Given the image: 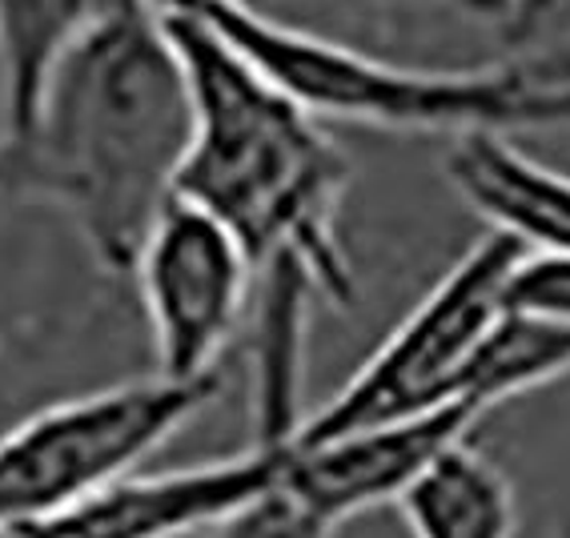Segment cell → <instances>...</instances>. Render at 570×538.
<instances>
[{"label":"cell","instance_id":"obj_5","mask_svg":"<svg viewBox=\"0 0 570 538\" xmlns=\"http://www.w3.org/2000/svg\"><path fill=\"white\" fill-rule=\"evenodd\" d=\"M514 250L519 242L502 234L470 245L350 374L346 387L302 418L294 442H326L350 430L462 407V382L502 317V277Z\"/></svg>","mask_w":570,"mask_h":538},{"label":"cell","instance_id":"obj_3","mask_svg":"<svg viewBox=\"0 0 570 538\" xmlns=\"http://www.w3.org/2000/svg\"><path fill=\"white\" fill-rule=\"evenodd\" d=\"M177 12H194L214 25L317 121L426 133L446 141L570 125V85L542 81L519 57L482 69H417L370 57L277 17H249L205 0H189Z\"/></svg>","mask_w":570,"mask_h":538},{"label":"cell","instance_id":"obj_9","mask_svg":"<svg viewBox=\"0 0 570 538\" xmlns=\"http://www.w3.org/2000/svg\"><path fill=\"white\" fill-rule=\"evenodd\" d=\"M450 189L490 225L527 250H570V173L514 145V137H462L442 157Z\"/></svg>","mask_w":570,"mask_h":538},{"label":"cell","instance_id":"obj_7","mask_svg":"<svg viewBox=\"0 0 570 538\" xmlns=\"http://www.w3.org/2000/svg\"><path fill=\"white\" fill-rule=\"evenodd\" d=\"M289 438H254L242 454L202 467L132 475L77 507L4 527L0 538H197L282 487Z\"/></svg>","mask_w":570,"mask_h":538},{"label":"cell","instance_id":"obj_2","mask_svg":"<svg viewBox=\"0 0 570 538\" xmlns=\"http://www.w3.org/2000/svg\"><path fill=\"white\" fill-rule=\"evenodd\" d=\"M189 77V153L177 197L249 250L257 274L294 270L330 305H354L342 245L350 157L314 113L194 12H165Z\"/></svg>","mask_w":570,"mask_h":538},{"label":"cell","instance_id":"obj_8","mask_svg":"<svg viewBox=\"0 0 570 538\" xmlns=\"http://www.w3.org/2000/svg\"><path fill=\"white\" fill-rule=\"evenodd\" d=\"M474 427H479L474 410L446 407L434 414L406 418V422L350 430L326 442L289 438L282 490L337 530L354 515H366L374 507H397V498L450 447L470 438Z\"/></svg>","mask_w":570,"mask_h":538},{"label":"cell","instance_id":"obj_1","mask_svg":"<svg viewBox=\"0 0 570 538\" xmlns=\"http://www.w3.org/2000/svg\"><path fill=\"white\" fill-rule=\"evenodd\" d=\"M189 121L169 17L145 0H101L24 125L0 133V205H49L105 274H129L177 197Z\"/></svg>","mask_w":570,"mask_h":538},{"label":"cell","instance_id":"obj_17","mask_svg":"<svg viewBox=\"0 0 570 538\" xmlns=\"http://www.w3.org/2000/svg\"><path fill=\"white\" fill-rule=\"evenodd\" d=\"M519 61H527L530 69L539 72L542 81L570 85V37H562V41H554V45H550V49L527 52V57H519Z\"/></svg>","mask_w":570,"mask_h":538},{"label":"cell","instance_id":"obj_13","mask_svg":"<svg viewBox=\"0 0 570 538\" xmlns=\"http://www.w3.org/2000/svg\"><path fill=\"white\" fill-rule=\"evenodd\" d=\"M502 314L542 325H570V250L519 245L502 277Z\"/></svg>","mask_w":570,"mask_h":538},{"label":"cell","instance_id":"obj_10","mask_svg":"<svg viewBox=\"0 0 570 538\" xmlns=\"http://www.w3.org/2000/svg\"><path fill=\"white\" fill-rule=\"evenodd\" d=\"M397 515L410 538H514L519 502L514 487L479 447L462 438L459 447L417 478L397 498Z\"/></svg>","mask_w":570,"mask_h":538},{"label":"cell","instance_id":"obj_6","mask_svg":"<svg viewBox=\"0 0 570 538\" xmlns=\"http://www.w3.org/2000/svg\"><path fill=\"white\" fill-rule=\"evenodd\" d=\"M154 374L209 382L249 305L257 265L214 214L174 197L132 257Z\"/></svg>","mask_w":570,"mask_h":538},{"label":"cell","instance_id":"obj_16","mask_svg":"<svg viewBox=\"0 0 570 538\" xmlns=\"http://www.w3.org/2000/svg\"><path fill=\"white\" fill-rule=\"evenodd\" d=\"M386 4H402V9H439V12H459V17H474V21L499 25L507 12V0H386Z\"/></svg>","mask_w":570,"mask_h":538},{"label":"cell","instance_id":"obj_15","mask_svg":"<svg viewBox=\"0 0 570 538\" xmlns=\"http://www.w3.org/2000/svg\"><path fill=\"white\" fill-rule=\"evenodd\" d=\"M567 9H570V0H507L499 32L507 37V45H514V49L527 57V52L534 49V41H539L542 32L559 21Z\"/></svg>","mask_w":570,"mask_h":538},{"label":"cell","instance_id":"obj_11","mask_svg":"<svg viewBox=\"0 0 570 538\" xmlns=\"http://www.w3.org/2000/svg\"><path fill=\"white\" fill-rule=\"evenodd\" d=\"M101 0H0V133L24 125Z\"/></svg>","mask_w":570,"mask_h":538},{"label":"cell","instance_id":"obj_14","mask_svg":"<svg viewBox=\"0 0 570 538\" xmlns=\"http://www.w3.org/2000/svg\"><path fill=\"white\" fill-rule=\"evenodd\" d=\"M197 538H334V527L277 487L274 495L257 498Z\"/></svg>","mask_w":570,"mask_h":538},{"label":"cell","instance_id":"obj_18","mask_svg":"<svg viewBox=\"0 0 570 538\" xmlns=\"http://www.w3.org/2000/svg\"><path fill=\"white\" fill-rule=\"evenodd\" d=\"M185 4H189V0H177V9H185ZM205 4H222V9L249 12V17H274V9L282 4V0H205Z\"/></svg>","mask_w":570,"mask_h":538},{"label":"cell","instance_id":"obj_12","mask_svg":"<svg viewBox=\"0 0 570 538\" xmlns=\"http://www.w3.org/2000/svg\"><path fill=\"white\" fill-rule=\"evenodd\" d=\"M570 374V325H542L522 317H499L482 342L466 382H462V407L474 414L502 407L510 398L550 387Z\"/></svg>","mask_w":570,"mask_h":538},{"label":"cell","instance_id":"obj_4","mask_svg":"<svg viewBox=\"0 0 570 538\" xmlns=\"http://www.w3.org/2000/svg\"><path fill=\"white\" fill-rule=\"evenodd\" d=\"M222 378L174 382L149 374L37 410L0 434V530L77 507L141 475L145 458L194 422Z\"/></svg>","mask_w":570,"mask_h":538}]
</instances>
